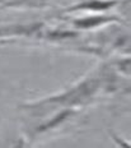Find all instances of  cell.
Instances as JSON below:
<instances>
[{"instance_id":"cell-1","label":"cell","mask_w":131,"mask_h":148,"mask_svg":"<svg viewBox=\"0 0 131 148\" xmlns=\"http://www.w3.org/2000/svg\"><path fill=\"white\" fill-rule=\"evenodd\" d=\"M118 88V73L113 69L111 63L102 64L84 77L81 81L66 88L65 91L43 100L26 103L23 110L42 112L47 107H62L75 109L94 102L97 97L105 93H113Z\"/></svg>"},{"instance_id":"cell-2","label":"cell","mask_w":131,"mask_h":148,"mask_svg":"<svg viewBox=\"0 0 131 148\" xmlns=\"http://www.w3.org/2000/svg\"><path fill=\"white\" fill-rule=\"evenodd\" d=\"M122 18H118L116 15H108L105 13H90L84 17H78L71 19V26L74 29L79 31H89L96 29L99 27L112 26L115 23H122Z\"/></svg>"},{"instance_id":"cell-4","label":"cell","mask_w":131,"mask_h":148,"mask_svg":"<svg viewBox=\"0 0 131 148\" xmlns=\"http://www.w3.org/2000/svg\"><path fill=\"white\" fill-rule=\"evenodd\" d=\"M45 26L39 22L31 24H10V26H0V38L1 37H32L38 38Z\"/></svg>"},{"instance_id":"cell-3","label":"cell","mask_w":131,"mask_h":148,"mask_svg":"<svg viewBox=\"0 0 131 148\" xmlns=\"http://www.w3.org/2000/svg\"><path fill=\"white\" fill-rule=\"evenodd\" d=\"M122 0H83L75 5L65 8L62 12L65 13H106L120 5Z\"/></svg>"}]
</instances>
